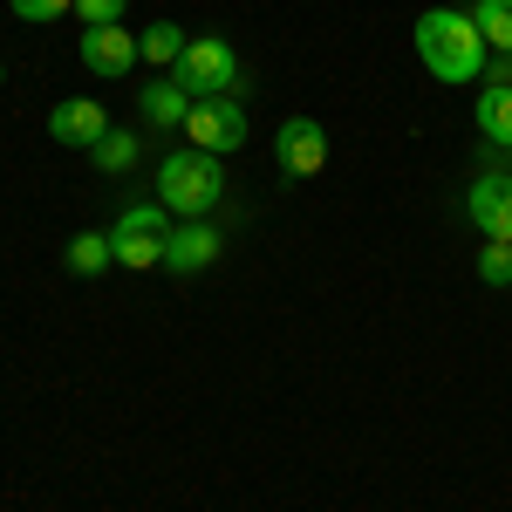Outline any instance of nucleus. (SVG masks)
<instances>
[{"label":"nucleus","mask_w":512,"mask_h":512,"mask_svg":"<svg viewBox=\"0 0 512 512\" xmlns=\"http://www.w3.org/2000/svg\"><path fill=\"white\" fill-rule=\"evenodd\" d=\"M137 110H144V123H151V130H178V123L192 117V103H185V89H178V76H164V82H144V96H137Z\"/></svg>","instance_id":"nucleus-11"},{"label":"nucleus","mask_w":512,"mask_h":512,"mask_svg":"<svg viewBox=\"0 0 512 512\" xmlns=\"http://www.w3.org/2000/svg\"><path fill=\"white\" fill-rule=\"evenodd\" d=\"M274 158H280V178H315L321 164H328V130H321L315 117H294V123H280V144H274Z\"/></svg>","instance_id":"nucleus-8"},{"label":"nucleus","mask_w":512,"mask_h":512,"mask_svg":"<svg viewBox=\"0 0 512 512\" xmlns=\"http://www.w3.org/2000/svg\"><path fill=\"white\" fill-rule=\"evenodd\" d=\"M219 192H226V164L212 151H171L158 164V205L171 219H205L219 205Z\"/></svg>","instance_id":"nucleus-2"},{"label":"nucleus","mask_w":512,"mask_h":512,"mask_svg":"<svg viewBox=\"0 0 512 512\" xmlns=\"http://www.w3.org/2000/svg\"><path fill=\"white\" fill-rule=\"evenodd\" d=\"M465 14L478 21V35H485L492 55H512V0H472Z\"/></svg>","instance_id":"nucleus-13"},{"label":"nucleus","mask_w":512,"mask_h":512,"mask_svg":"<svg viewBox=\"0 0 512 512\" xmlns=\"http://www.w3.org/2000/svg\"><path fill=\"white\" fill-rule=\"evenodd\" d=\"M89 158H96V171H130V164H137V137H130V130H110Z\"/></svg>","instance_id":"nucleus-16"},{"label":"nucleus","mask_w":512,"mask_h":512,"mask_svg":"<svg viewBox=\"0 0 512 512\" xmlns=\"http://www.w3.org/2000/svg\"><path fill=\"white\" fill-rule=\"evenodd\" d=\"M185 137H192V151H239L246 144V110H239V96H198L192 117H185Z\"/></svg>","instance_id":"nucleus-5"},{"label":"nucleus","mask_w":512,"mask_h":512,"mask_svg":"<svg viewBox=\"0 0 512 512\" xmlns=\"http://www.w3.org/2000/svg\"><path fill=\"white\" fill-rule=\"evenodd\" d=\"M164 246H171V212L164 205H130L117 226H110V253H117V267H130V274L164 267Z\"/></svg>","instance_id":"nucleus-3"},{"label":"nucleus","mask_w":512,"mask_h":512,"mask_svg":"<svg viewBox=\"0 0 512 512\" xmlns=\"http://www.w3.org/2000/svg\"><path fill=\"white\" fill-rule=\"evenodd\" d=\"M417 55H424V69L437 82H485V62H492V48L478 35V21L465 7H431L424 21H417Z\"/></svg>","instance_id":"nucleus-1"},{"label":"nucleus","mask_w":512,"mask_h":512,"mask_svg":"<svg viewBox=\"0 0 512 512\" xmlns=\"http://www.w3.org/2000/svg\"><path fill=\"white\" fill-rule=\"evenodd\" d=\"M178 89L185 96H233L239 89V62H233V48L219 35H198V41H185V55H178Z\"/></svg>","instance_id":"nucleus-4"},{"label":"nucleus","mask_w":512,"mask_h":512,"mask_svg":"<svg viewBox=\"0 0 512 512\" xmlns=\"http://www.w3.org/2000/svg\"><path fill=\"white\" fill-rule=\"evenodd\" d=\"M48 137H55V144H76V151H96V144L110 137V117H103L96 96H69V103L48 110Z\"/></svg>","instance_id":"nucleus-9"},{"label":"nucleus","mask_w":512,"mask_h":512,"mask_svg":"<svg viewBox=\"0 0 512 512\" xmlns=\"http://www.w3.org/2000/svg\"><path fill=\"white\" fill-rule=\"evenodd\" d=\"M465 226H478L485 239H512V171H485L465 192Z\"/></svg>","instance_id":"nucleus-6"},{"label":"nucleus","mask_w":512,"mask_h":512,"mask_svg":"<svg viewBox=\"0 0 512 512\" xmlns=\"http://www.w3.org/2000/svg\"><path fill=\"white\" fill-rule=\"evenodd\" d=\"M117 14H123V0H76V21H89V28H103Z\"/></svg>","instance_id":"nucleus-19"},{"label":"nucleus","mask_w":512,"mask_h":512,"mask_svg":"<svg viewBox=\"0 0 512 512\" xmlns=\"http://www.w3.org/2000/svg\"><path fill=\"white\" fill-rule=\"evenodd\" d=\"M178 55H185V35H178L171 21H151V28H144V62H164V69H178Z\"/></svg>","instance_id":"nucleus-15"},{"label":"nucleus","mask_w":512,"mask_h":512,"mask_svg":"<svg viewBox=\"0 0 512 512\" xmlns=\"http://www.w3.org/2000/svg\"><path fill=\"white\" fill-rule=\"evenodd\" d=\"M478 280H485V287H512V239H485V253H478Z\"/></svg>","instance_id":"nucleus-17"},{"label":"nucleus","mask_w":512,"mask_h":512,"mask_svg":"<svg viewBox=\"0 0 512 512\" xmlns=\"http://www.w3.org/2000/svg\"><path fill=\"white\" fill-rule=\"evenodd\" d=\"M130 62H144V35H130L117 21H103V28L82 35V69L89 76H130Z\"/></svg>","instance_id":"nucleus-7"},{"label":"nucleus","mask_w":512,"mask_h":512,"mask_svg":"<svg viewBox=\"0 0 512 512\" xmlns=\"http://www.w3.org/2000/svg\"><path fill=\"white\" fill-rule=\"evenodd\" d=\"M62 260H69V274H82V280L103 274V267H117V253H110V233H76Z\"/></svg>","instance_id":"nucleus-14"},{"label":"nucleus","mask_w":512,"mask_h":512,"mask_svg":"<svg viewBox=\"0 0 512 512\" xmlns=\"http://www.w3.org/2000/svg\"><path fill=\"white\" fill-rule=\"evenodd\" d=\"M478 137L492 144V151H512V89L506 82H485V96H478Z\"/></svg>","instance_id":"nucleus-12"},{"label":"nucleus","mask_w":512,"mask_h":512,"mask_svg":"<svg viewBox=\"0 0 512 512\" xmlns=\"http://www.w3.org/2000/svg\"><path fill=\"white\" fill-rule=\"evenodd\" d=\"M21 21H62V14H76V0H7Z\"/></svg>","instance_id":"nucleus-18"},{"label":"nucleus","mask_w":512,"mask_h":512,"mask_svg":"<svg viewBox=\"0 0 512 512\" xmlns=\"http://www.w3.org/2000/svg\"><path fill=\"white\" fill-rule=\"evenodd\" d=\"M219 246H226L219 226H205V219H178V226H171V246H164V267H171L178 280H192V274H205V267L219 260Z\"/></svg>","instance_id":"nucleus-10"}]
</instances>
